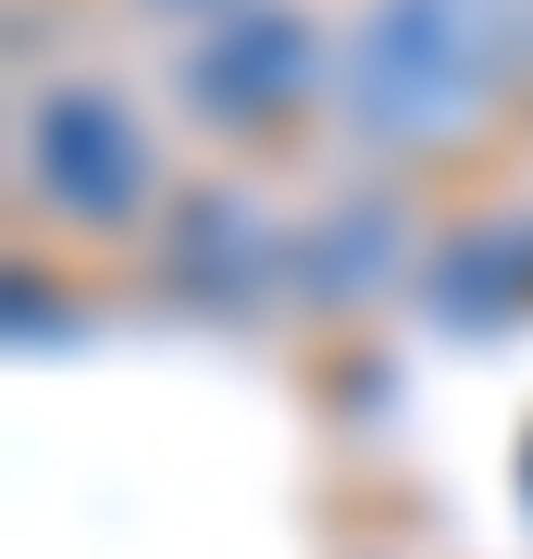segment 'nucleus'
I'll return each instance as SVG.
<instances>
[{"label": "nucleus", "instance_id": "obj_1", "mask_svg": "<svg viewBox=\"0 0 533 559\" xmlns=\"http://www.w3.org/2000/svg\"><path fill=\"white\" fill-rule=\"evenodd\" d=\"M496 0H373V25L348 38V112L373 138H435L472 124V100L496 87Z\"/></svg>", "mask_w": 533, "mask_h": 559}, {"label": "nucleus", "instance_id": "obj_2", "mask_svg": "<svg viewBox=\"0 0 533 559\" xmlns=\"http://www.w3.org/2000/svg\"><path fill=\"white\" fill-rule=\"evenodd\" d=\"M25 150H38L50 212L112 224V212L149 200V150H137V124H124V100H99V87H50L38 124H25Z\"/></svg>", "mask_w": 533, "mask_h": 559}, {"label": "nucleus", "instance_id": "obj_3", "mask_svg": "<svg viewBox=\"0 0 533 559\" xmlns=\"http://www.w3.org/2000/svg\"><path fill=\"white\" fill-rule=\"evenodd\" d=\"M298 75H311V25H286V13L223 25V38H211V62H186V87H198L211 112H274Z\"/></svg>", "mask_w": 533, "mask_h": 559}]
</instances>
